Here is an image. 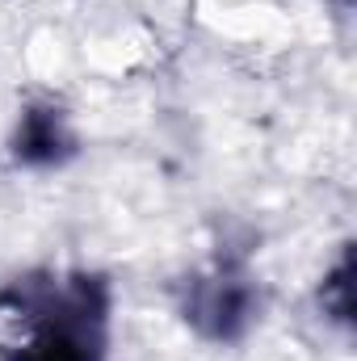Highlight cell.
Listing matches in <instances>:
<instances>
[{
    "mask_svg": "<svg viewBox=\"0 0 357 361\" xmlns=\"http://www.w3.org/2000/svg\"><path fill=\"white\" fill-rule=\"evenodd\" d=\"M4 361H105V286L101 277H17L0 290Z\"/></svg>",
    "mask_w": 357,
    "mask_h": 361,
    "instance_id": "cell-1",
    "label": "cell"
},
{
    "mask_svg": "<svg viewBox=\"0 0 357 361\" xmlns=\"http://www.w3.org/2000/svg\"><path fill=\"white\" fill-rule=\"evenodd\" d=\"M253 307H257L253 281L236 269H219V273H210V277L193 281L189 302H185V319H193L214 341H236L248 328Z\"/></svg>",
    "mask_w": 357,
    "mask_h": 361,
    "instance_id": "cell-2",
    "label": "cell"
},
{
    "mask_svg": "<svg viewBox=\"0 0 357 361\" xmlns=\"http://www.w3.org/2000/svg\"><path fill=\"white\" fill-rule=\"evenodd\" d=\"M76 152V139L63 122L59 109L51 105H34L21 114V126L13 135V156L30 169H51V164H63L68 156Z\"/></svg>",
    "mask_w": 357,
    "mask_h": 361,
    "instance_id": "cell-3",
    "label": "cell"
},
{
    "mask_svg": "<svg viewBox=\"0 0 357 361\" xmlns=\"http://www.w3.org/2000/svg\"><path fill=\"white\" fill-rule=\"evenodd\" d=\"M353 252L345 248V257H341V265L328 273V281L320 286V307H324V315H332L337 324H349L353 319Z\"/></svg>",
    "mask_w": 357,
    "mask_h": 361,
    "instance_id": "cell-4",
    "label": "cell"
}]
</instances>
